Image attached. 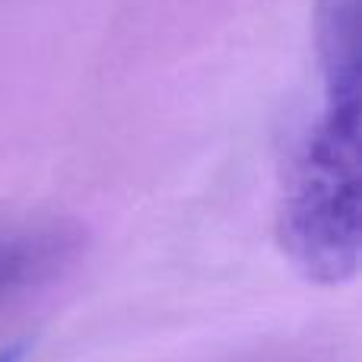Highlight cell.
<instances>
[{
  "label": "cell",
  "instance_id": "cell-2",
  "mask_svg": "<svg viewBox=\"0 0 362 362\" xmlns=\"http://www.w3.org/2000/svg\"><path fill=\"white\" fill-rule=\"evenodd\" d=\"M86 235L67 219L0 223V308L61 280L83 255Z\"/></svg>",
  "mask_w": 362,
  "mask_h": 362
},
{
  "label": "cell",
  "instance_id": "cell-3",
  "mask_svg": "<svg viewBox=\"0 0 362 362\" xmlns=\"http://www.w3.org/2000/svg\"><path fill=\"white\" fill-rule=\"evenodd\" d=\"M23 356V346H10V350H0V362H16Z\"/></svg>",
  "mask_w": 362,
  "mask_h": 362
},
{
  "label": "cell",
  "instance_id": "cell-1",
  "mask_svg": "<svg viewBox=\"0 0 362 362\" xmlns=\"http://www.w3.org/2000/svg\"><path fill=\"white\" fill-rule=\"evenodd\" d=\"M356 89H321V112L286 150L276 238L308 283L340 286L362 257V156Z\"/></svg>",
  "mask_w": 362,
  "mask_h": 362
}]
</instances>
